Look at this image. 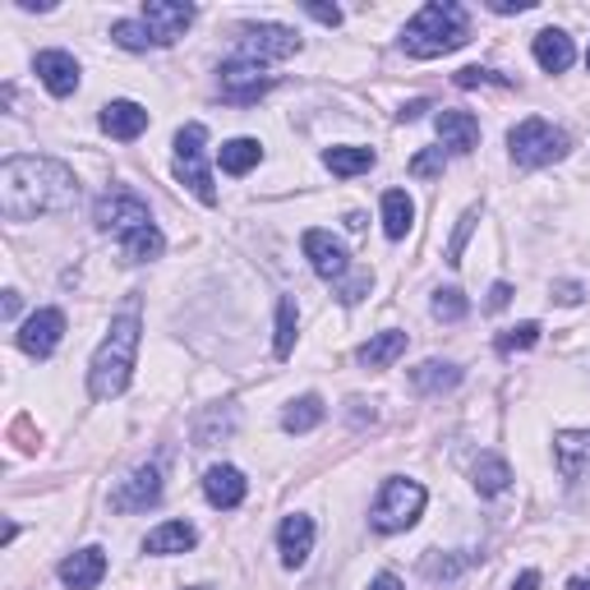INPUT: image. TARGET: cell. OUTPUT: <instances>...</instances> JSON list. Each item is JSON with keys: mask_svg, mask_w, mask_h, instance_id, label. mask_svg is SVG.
Masks as SVG:
<instances>
[{"mask_svg": "<svg viewBox=\"0 0 590 590\" xmlns=\"http://www.w3.org/2000/svg\"><path fill=\"white\" fill-rule=\"evenodd\" d=\"M535 342H540V323L526 319V323H517V328H507L503 337L494 342V351H498V355H517V351H530Z\"/></svg>", "mask_w": 590, "mask_h": 590, "instance_id": "obj_34", "label": "cell"}, {"mask_svg": "<svg viewBox=\"0 0 590 590\" xmlns=\"http://www.w3.org/2000/svg\"><path fill=\"white\" fill-rule=\"evenodd\" d=\"M222 79H217V88H222V97L226 101H236V107H254L268 88H272V74H264V65H254V61H226L222 69Z\"/></svg>", "mask_w": 590, "mask_h": 590, "instance_id": "obj_11", "label": "cell"}, {"mask_svg": "<svg viewBox=\"0 0 590 590\" xmlns=\"http://www.w3.org/2000/svg\"><path fill=\"white\" fill-rule=\"evenodd\" d=\"M425 111H429V101H425V97H420V101H406V107L397 111V120H420Z\"/></svg>", "mask_w": 590, "mask_h": 590, "instance_id": "obj_45", "label": "cell"}, {"mask_svg": "<svg viewBox=\"0 0 590 590\" xmlns=\"http://www.w3.org/2000/svg\"><path fill=\"white\" fill-rule=\"evenodd\" d=\"M410 383H416L425 397H443V393H452L461 383V369L448 365V361H425V365L410 369Z\"/></svg>", "mask_w": 590, "mask_h": 590, "instance_id": "obj_26", "label": "cell"}, {"mask_svg": "<svg viewBox=\"0 0 590 590\" xmlns=\"http://www.w3.org/2000/svg\"><path fill=\"white\" fill-rule=\"evenodd\" d=\"M194 545H199V530H194L190 522H162L158 530L143 535V554H158V558H167V554H190Z\"/></svg>", "mask_w": 590, "mask_h": 590, "instance_id": "obj_22", "label": "cell"}, {"mask_svg": "<svg viewBox=\"0 0 590 590\" xmlns=\"http://www.w3.org/2000/svg\"><path fill=\"white\" fill-rule=\"evenodd\" d=\"M439 139L448 152H457V158H466V152L480 148V120L471 111H439Z\"/></svg>", "mask_w": 590, "mask_h": 590, "instance_id": "obj_20", "label": "cell"}, {"mask_svg": "<svg viewBox=\"0 0 590 590\" xmlns=\"http://www.w3.org/2000/svg\"><path fill=\"white\" fill-rule=\"evenodd\" d=\"M139 342H143V319H139V300H130V310L120 319H111L107 337L93 351V365H88V397L93 401H111L130 388Z\"/></svg>", "mask_w": 590, "mask_h": 590, "instance_id": "obj_2", "label": "cell"}, {"mask_svg": "<svg viewBox=\"0 0 590 590\" xmlns=\"http://www.w3.org/2000/svg\"><path fill=\"white\" fill-rule=\"evenodd\" d=\"M120 249H125V259L130 264H152V259H162L167 236L158 226H139V230H130V236L120 240Z\"/></svg>", "mask_w": 590, "mask_h": 590, "instance_id": "obj_30", "label": "cell"}, {"mask_svg": "<svg viewBox=\"0 0 590 590\" xmlns=\"http://www.w3.org/2000/svg\"><path fill=\"white\" fill-rule=\"evenodd\" d=\"M217 162H222L226 175H245V171H254L264 162V148H259V139H230V143H222Z\"/></svg>", "mask_w": 590, "mask_h": 590, "instance_id": "obj_29", "label": "cell"}, {"mask_svg": "<svg viewBox=\"0 0 590 590\" xmlns=\"http://www.w3.org/2000/svg\"><path fill=\"white\" fill-rule=\"evenodd\" d=\"M490 10L494 14H526V10H535V0H494Z\"/></svg>", "mask_w": 590, "mask_h": 590, "instance_id": "obj_42", "label": "cell"}, {"mask_svg": "<svg viewBox=\"0 0 590 590\" xmlns=\"http://www.w3.org/2000/svg\"><path fill=\"white\" fill-rule=\"evenodd\" d=\"M374 162H378V152L374 148H355V143H342V148H328L323 152V167L332 175H342V181H351V175H365Z\"/></svg>", "mask_w": 590, "mask_h": 590, "instance_id": "obj_25", "label": "cell"}, {"mask_svg": "<svg viewBox=\"0 0 590 590\" xmlns=\"http://www.w3.org/2000/svg\"><path fill=\"white\" fill-rule=\"evenodd\" d=\"M175 175H181V185L194 190L199 203H217V190H213V175H208V125L190 120L181 135H175Z\"/></svg>", "mask_w": 590, "mask_h": 590, "instance_id": "obj_6", "label": "cell"}, {"mask_svg": "<svg viewBox=\"0 0 590 590\" xmlns=\"http://www.w3.org/2000/svg\"><path fill=\"white\" fill-rule=\"evenodd\" d=\"M194 6H185V0H143V29L152 33V42L158 46H171L181 42L185 29L194 23Z\"/></svg>", "mask_w": 590, "mask_h": 590, "instance_id": "obj_13", "label": "cell"}, {"mask_svg": "<svg viewBox=\"0 0 590 590\" xmlns=\"http://www.w3.org/2000/svg\"><path fill=\"white\" fill-rule=\"evenodd\" d=\"M443 148H425V152H416V158H410V175H416V181H433V175H443Z\"/></svg>", "mask_w": 590, "mask_h": 590, "instance_id": "obj_38", "label": "cell"}, {"mask_svg": "<svg viewBox=\"0 0 590 590\" xmlns=\"http://www.w3.org/2000/svg\"><path fill=\"white\" fill-rule=\"evenodd\" d=\"M429 494L420 480H406V475H388L383 480V490L374 498V512H369V526L378 535H397V530H410L420 522Z\"/></svg>", "mask_w": 590, "mask_h": 590, "instance_id": "obj_5", "label": "cell"}, {"mask_svg": "<svg viewBox=\"0 0 590 590\" xmlns=\"http://www.w3.org/2000/svg\"><path fill=\"white\" fill-rule=\"evenodd\" d=\"M323 416H328L323 397L319 393H304V397H296L287 410H281V429H287V433H310V429L323 425Z\"/></svg>", "mask_w": 590, "mask_h": 590, "instance_id": "obj_27", "label": "cell"}, {"mask_svg": "<svg viewBox=\"0 0 590 590\" xmlns=\"http://www.w3.org/2000/svg\"><path fill=\"white\" fill-rule=\"evenodd\" d=\"M97 125H101V130H107L111 139L130 143V139H139V135L148 130V107H139V101H130V97H116V101H107V107H101Z\"/></svg>", "mask_w": 590, "mask_h": 590, "instance_id": "obj_18", "label": "cell"}, {"mask_svg": "<svg viewBox=\"0 0 590 590\" xmlns=\"http://www.w3.org/2000/svg\"><path fill=\"white\" fill-rule=\"evenodd\" d=\"M471 484H475L480 498H498L507 484H512V466H507L503 457L484 452V457H475V466H471Z\"/></svg>", "mask_w": 590, "mask_h": 590, "instance_id": "obj_24", "label": "cell"}, {"mask_svg": "<svg viewBox=\"0 0 590 590\" xmlns=\"http://www.w3.org/2000/svg\"><path fill=\"white\" fill-rule=\"evenodd\" d=\"M581 296H586L581 281H554V304H568L572 310V304H581Z\"/></svg>", "mask_w": 590, "mask_h": 590, "instance_id": "obj_40", "label": "cell"}, {"mask_svg": "<svg viewBox=\"0 0 590 590\" xmlns=\"http://www.w3.org/2000/svg\"><path fill=\"white\" fill-rule=\"evenodd\" d=\"M56 577L65 581V590H93V586H101V577H107V549L88 545V549H79V554L61 558Z\"/></svg>", "mask_w": 590, "mask_h": 590, "instance_id": "obj_16", "label": "cell"}, {"mask_svg": "<svg viewBox=\"0 0 590 590\" xmlns=\"http://www.w3.org/2000/svg\"><path fill=\"white\" fill-rule=\"evenodd\" d=\"M507 152H512V162L517 167L535 171V167H554V162L568 158L572 139H568V130H558V125L530 116V120H522V125H512L507 130Z\"/></svg>", "mask_w": 590, "mask_h": 590, "instance_id": "obj_4", "label": "cell"}, {"mask_svg": "<svg viewBox=\"0 0 590 590\" xmlns=\"http://www.w3.org/2000/svg\"><path fill=\"white\" fill-rule=\"evenodd\" d=\"M203 494H208L213 507L230 512V507H240V503H245L249 480H245L236 466H208V475H203Z\"/></svg>", "mask_w": 590, "mask_h": 590, "instance_id": "obj_19", "label": "cell"}, {"mask_svg": "<svg viewBox=\"0 0 590 590\" xmlns=\"http://www.w3.org/2000/svg\"><path fill=\"white\" fill-rule=\"evenodd\" d=\"M406 332H397V328H388V332H378V337H369L361 351H355V361H361L365 369H388L393 361H401L406 355Z\"/></svg>", "mask_w": 590, "mask_h": 590, "instance_id": "obj_23", "label": "cell"}, {"mask_svg": "<svg viewBox=\"0 0 590 590\" xmlns=\"http://www.w3.org/2000/svg\"><path fill=\"white\" fill-rule=\"evenodd\" d=\"M369 590H406V586H401V577H397V572H378V577L369 581Z\"/></svg>", "mask_w": 590, "mask_h": 590, "instance_id": "obj_44", "label": "cell"}, {"mask_svg": "<svg viewBox=\"0 0 590 590\" xmlns=\"http://www.w3.org/2000/svg\"><path fill=\"white\" fill-rule=\"evenodd\" d=\"M457 88H484V84H494V88H512V79H503L498 69H480V65H466V69H457Z\"/></svg>", "mask_w": 590, "mask_h": 590, "instance_id": "obj_37", "label": "cell"}, {"mask_svg": "<svg viewBox=\"0 0 590 590\" xmlns=\"http://www.w3.org/2000/svg\"><path fill=\"white\" fill-rule=\"evenodd\" d=\"M586 69H590V51H586Z\"/></svg>", "mask_w": 590, "mask_h": 590, "instance_id": "obj_50", "label": "cell"}, {"mask_svg": "<svg viewBox=\"0 0 590 590\" xmlns=\"http://www.w3.org/2000/svg\"><path fill=\"white\" fill-rule=\"evenodd\" d=\"M507 300H512V287H507V281H494V287H490V310L494 314L507 310Z\"/></svg>", "mask_w": 590, "mask_h": 590, "instance_id": "obj_43", "label": "cell"}, {"mask_svg": "<svg viewBox=\"0 0 590 590\" xmlns=\"http://www.w3.org/2000/svg\"><path fill=\"white\" fill-rule=\"evenodd\" d=\"M471 42V19L457 0H429V6L416 10V19L401 29V51L416 61H433L448 56V51Z\"/></svg>", "mask_w": 590, "mask_h": 590, "instance_id": "obj_3", "label": "cell"}, {"mask_svg": "<svg viewBox=\"0 0 590 590\" xmlns=\"http://www.w3.org/2000/svg\"><path fill=\"white\" fill-rule=\"evenodd\" d=\"M554 461L572 494H590V429H562L554 439Z\"/></svg>", "mask_w": 590, "mask_h": 590, "instance_id": "obj_9", "label": "cell"}, {"mask_svg": "<svg viewBox=\"0 0 590 590\" xmlns=\"http://www.w3.org/2000/svg\"><path fill=\"white\" fill-rule=\"evenodd\" d=\"M304 14L319 19V23H328V29H337V23H342V10H337V6H304Z\"/></svg>", "mask_w": 590, "mask_h": 590, "instance_id": "obj_41", "label": "cell"}, {"mask_svg": "<svg viewBox=\"0 0 590 590\" xmlns=\"http://www.w3.org/2000/svg\"><path fill=\"white\" fill-rule=\"evenodd\" d=\"M410 222H416V203H410L406 190H388L383 194V230H388V240H401Z\"/></svg>", "mask_w": 590, "mask_h": 590, "instance_id": "obj_28", "label": "cell"}, {"mask_svg": "<svg viewBox=\"0 0 590 590\" xmlns=\"http://www.w3.org/2000/svg\"><path fill=\"white\" fill-rule=\"evenodd\" d=\"M300 51V37L281 23H240L236 29V56L254 61V65H268V61H291Z\"/></svg>", "mask_w": 590, "mask_h": 590, "instance_id": "obj_7", "label": "cell"}, {"mask_svg": "<svg viewBox=\"0 0 590 590\" xmlns=\"http://www.w3.org/2000/svg\"><path fill=\"white\" fill-rule=\"evenodd\" d=\"M300 249H304V259H310V268L323 277V281H346L351 277V254H346V245L332 236V230H319V226H310L300 236Z\"/></svg>", "mask_w": 590, "mask_h": 590, "instance_id": "obj_10", "label": "cell"}, {"mask_svg": "<svg viewBox=\"0 0 590 590\" xmlns=\"http://www.w3.org/2000/svg\"><path fill=\"white\" fill-rule=\"evenodd\" d=\"M162 503V466H139L130 480H120L111 490L116 512H148Z\"/></svg>", "mask_w": 590, "mask_h": 590, "instance_id": "obj_14", "label": "cell"}, {"mask_svg": "<svg viewBox=\"0 0 590 590\" xmlns=\"http://www.w3.org/2000/svg\"><path fill=\"white\" fill-rule=\"evenodd\" d=\"M33 69H37V79L46 84L51 97H69L74 88H79V61H74L69 51H37Z\"/></svg>", "mask_w": 590, "mask_h": 590, "instance_id": "obj_17", "label": "cell"}, {"mask_svg": "<svg viewBox=\"0 0 590 590\" xmlns=\"http://www.w3.org/2000/svg\"><path fill=\"white\" fill-rule=\"evenodd\" d=\"M6 319H19V291H6Z\"/></svg>", "mask_w": 590, "mask_h": 590, "instance_id": "obj_47", "label": "cell"}, {"mask_svg": "<svg viewBox=\"0 0 590 590\" xmlns=\"http://www.w3.org/2000/svg\"><path fill=\"white\" fill-rule=\"evenodd\" d=\"M475 222H480V203H471V208L461 213L457 230H452V245H448V268H461V254H466V240H471Z\"/></svg>", "mask_w": 590, "mask_h": 590, "instance_id": "obj_35", "label": "cell"}, {"mask_svg": "<svg viewBox=\"0 0 590 590\" xmlns=\"http://www.w3.org/2000/svg\"><path fill=\"white\" fill-rule=\"evenodd\" d=\"M93 222H97V230H116V236L125 240V236H130V230H139V226H152V213H148V203H143L139 194H125V190H116V194H101V199H97Z\"/></svg>", "mask_w": 590, "mask_h": 590, "instance_id": "obj_8", "label": "cell"}, {"mask_svg": "<svg viewBox=\"0 0 590 590\" xmlns=\"http://www.w3.org/2000/svg\"><path fill=\"white\" fill-rule=\"evenodd\" d=\"M535 586H540V572H522L517 581H512V590H535Z\"/></svg>", "mask_w": 590, "mask_h": 590, "instance_id": "obj_46", "label": "cell"}, {"mask_svg": "<svg viewBox=\"0 0 590 590\" xmlns=\"http://www.w3.org/2000/svg\"><path fill=\"white\" fill-rule=\"evenodd\" d=\"M471 314V300L461 296L457 287H439L433 291V319H443V323H461Z\"/></svg>", "mask_w": 590, "mask_h": 590, "instance_id": "obj_32", "label": "cell"}, {"mask_svg": "<svg viewBox=\"0 0 590 590\" xmlns=\"http://www.w3.org/2000/svg\"><path fill=\"white\" fill-rule=\"evenodd\" d=\"M74 203H79V181L65 162L37 158V152H19V158L0 162V213H6V222H33L46 213H65Z\"/></svg>", "mask_w": 590, "mask_h": 590, "instance_id": "obj_1", "label": "cell"}, {"mask_svg": "<svg viewBox=\"0 0 590 590\" xmlns=\"http://www.w3.org/2000/svg\"><path fill=\"white\" fill-rule=\"evenodd\" d=\"M568 590H590V577H572V581H568Z\"/></svg>", "mask_w": 590, "mask_h": 590, "instance_id": "obj_48", "label": "cell"}, {"mask_svg": "<svg viewBox=\"0 0 590 590\" xmlns=\"http://www.w3.org/2000/svg\"><path fill=\"white\" fill-rule=\"evenodd\" d=\"M111 42H116L120 51H148V46H158V42H152V33L143 29V19H120V23H111Z\"/></svg>", "mask_w": 590, "mask_h": 590, "instance_id": "obj_33", "label": "cell"}, {"mask_svg": "<svg viewBox=\"0 0 590 590\" xmlns=\"http://www.w3.org/2000/svg\"><path fill=\"white\" fill-rule=\"evenodd\" d=\"M277 549H281V562H287V568H304L310 554H314V517L291 512V517L277 526Z\"/></svg>", "mask_w": 590, "mask_h": 590, "instance_id": "obj_15", "label": "cell"}, {"mask_svg": "<svg viewBox=\"0 0 590 590\" xmlns=\"http://www.w3.org/2000/svg\"><path fill=\"white\" fill-rule=\"evenodd\" d=\"M217 429H222V433H230V406H226V410H213L208 425H199V429H194V443H199V448H213Z\"/></svg>", "mask_w": 590, "mask_h": 590, "instance_id": "obj_39", "label": "cell"}, {"mask_svg": "<svg viewBox=\"0 0 590 590\" xmlns=\"http://www.w3.org/2000/svg\"><path fill=\"white\" fill-rule=\"evenodd\" d=\"M296 328H300L296 300L281 296V300H277V337H272V355H277V361H291V351H296Z\"/></svg>", "mask_w": 590, "mask_h": 590, "instance_id": "obj_31", "label": "cell"}, {"mask_svg": "<svg viewBox=\"0 0 590 590\" xmlns=\"http://www.w3.org/2000/svg\"><path fill=\"white\" fill-rule=\"evenodd\" d=\"M190 590H208V586H190Z\"/></svg>", "mask_w": 590, "mask_h": 590, "instance_id": "obj_49", "label": "cell"}, {"mask_svg": "<svg viewBox=\"0 0 590 590\" xmlns=\"http://www.w3.org/2000/svg\"><path fill=\"white\" fill-rule=\"evenodd\" d=\"M572 61H577V46H572V37L562 33V29L535 33V65H540L545 74H562Z\"/></svg>", "mask_w": 590, "mask_h": 590, "instance_id": "obj_21", "label": "cell"}, {"mask_svg": "<svg viewBox=\"0 0 590 590\" xmlns=\"http://www.w3.org/2000/svg\"><path fill=\"white\" fill-rule=\"evenodd\" d=\"M369 287H374V272L369 268H355L346 281H337V300L342 304H361L369 296Z\"/></svg>", "mask_w": 590, "mask_h": 590, "instance_id": "obj_36", "label": "cell"}, {"mask_svg": "<svg viewBox=\"0 0 590 590\" xmlns=\"http://www.w3.org/2000/svg\"><path fill=\"white\" fill-rule=\"evenodd\" d=\"M61 337H65V310H56V304H51V310H37V314H29L19 323V351L23 355H33V361H46L51 351L61 346Z\"/></svg>", "mask_w": 590, "mask_h": 590, "instance_id": "obj_12", "label": "cell"}]
</instances>
